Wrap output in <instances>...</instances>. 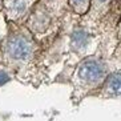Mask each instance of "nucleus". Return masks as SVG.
<instances>
[{"mask_svg": "<svg viewBox=\"0 0 121 121\" xmlns=\"http://www.w3.org/2000/svg\"><path fill=\"white\" fill-rule=\"evenodd\" d=\"M105 65L96 59L82 61L77 68V78L85 85H96L105 78Z\"/></svg>", "mask_w": 121, "mask_h": 121, "instance_id": "1", "label": "nucleus"}, {"mask_svg": "<svg viewBox=\"0 0 121 121\" xmlns=\"http://www.w3.org/2000/svg\"><path fill=\"white\" fill-rule=\"evenodd\" d=\"M8 52L16 60H27L32 53V45L23 37H13L8 43Z\"/></svg>", "mask_w": 121, "mask_h": 121, "instance_id": "2", "label": "nucleus"}, {"mask_svg": "<svg viewBox=\"0 0 121 121\" xmlns=\"http://www.w3.org/2000/svg\"><path fill=\"white\" fill-rule=\"evenodd\" d=\"M104 91L108 96H121V72H116L105 80Z\"/></svg>", "mask_w": 121, "mask_h": 121, "instance_id": "3", "label": "nucleus"}, {"mask_svg": "<svg viewBox=\"0 0 121 121\" xmlns=\"http://www.w3.org/2000/svg\"><path fill=\"white\" fill-rule=\"evenodd\" d=\"M12 11L15 12L16 15H20L25 11V8H27V3H25V0H13V3H12Z\"/></svg>", "mask_w": 121, "mask_h": 121, "instance_id": "4", "label": "nucleus"}, {"mask_svg": "<svg viewBox=\"0 0 121 121\" xmlns=\"http://www.w3.org/2000/svg\"><path fill=\"white\" fill-rule=\"evenodd\" d=\"M84 1H85V0H73V3H75L76 5H80V4H84Z\"/></svg>", "mask_w": 121, "mask_h": 121, "instance_id": "5", "label": "nucleus"}, {"mask_svg": "<svg viewBox=\"0 0 121 121\" xmlns=\"http://www.w3.org/2000/svg\"><path fill=\"white\" fill-rule=\"evenodd\" d=\"M99 1H105V0H99Z\"/></svg>", "mask_w": 121, "mask_h": 121, "instance_id": "6", "label": "nucleus"}]
</instances>
